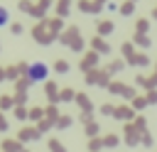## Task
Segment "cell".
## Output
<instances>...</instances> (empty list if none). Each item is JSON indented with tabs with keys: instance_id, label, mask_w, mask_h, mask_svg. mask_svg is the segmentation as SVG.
I'll return each mask as SVG.
<instances>
[{
	"instance_id": "obj_1",
	"label": "cell",
	"mask_w": 157,
	"mask_h": 152,
	"mask_svg": "<svg viewBox=\"0 0 157 152\" xmlns=\"http://www.w3.org/2000/svg\"><path fill=\"white\" fill-rule=\"evenodd\" d=\"M27 78H29V81H44V78H47V66H44L42 61L32 64V66L27 69Z\"/></svg>"
},
{
	"instance_id": "obj_2",
	"label": "cell",
	"mask_w": 157,
	"mask_h": 152,
	"mask_svg": "<svg viewBox=\"0 0 157 152\" xmlns=\"http://www.w3.org/2000/svg\"><path fill=\"white\" fill-rule=\"evenodd\" d=\"M7 20H10L7 10H5V7H0V27H2V25H7Z\"/></svg>"
},
{
	"instance_id": "obj_3",
	"label": "cell",
	"mask_w": 157,
	"mask_h": 152,
	"mask_svg": "<svg viewBox=\"0 0 157 152\" xmlns=\"http://www.w3.org/2000/svg\"><path fill=\"white\" fill-rule=\"evenodd\" d=\"M93 44H96V49H101V51H108V47H105V44H103V42H101V39H96V42H93Z\"/></svg>"
},
{
	"instance_id": "obj_4",
	"label": "cell",
	"mask_w": 157,
	"mask_h": 152,
	"mask_svg": "<svg viewBox=\"0 0 157 152\" xmlns=\"http://www.w3.org/2000/svg\"><path fill=\"white\" fill-rule=\"evenodd\" d=\"M0 127H5V120H2V118H0Z\"/></svg>"
}]
</instances>
